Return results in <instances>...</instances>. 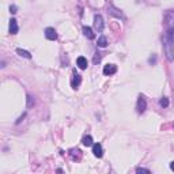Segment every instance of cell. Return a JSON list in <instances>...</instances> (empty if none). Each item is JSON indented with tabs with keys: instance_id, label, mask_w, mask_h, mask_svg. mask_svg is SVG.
<instances>
[{
	"instance_id": "6da1fadb",
	"label": "cell",
	"mask_w": 174,
	"mask_h": 174,
	"mask_svg": "<svg viewBox=\"0 0 174 174\" xmlns=\"http://www.w3.org/2000/svg\"><path fill=\"white\" fill-rule=\"evenodd\" d=\"M163 49H165L167 60L173 61L174 60V27L167 29L166 34L163 37Z\"/></svg>"
},
{
	"instance_id": "7a4b0ae2",
	"label": "cell",
	"mask_w": 174,
	"mask_h": 174,
	"mask_svg": "<svg viewBox=\"0 0 174 174\" xmlns=\"http://www.w3.org/2000/svg\"><path fill=\"white\" fill-rule=\"evenodd\" d=\"M94 27L98 33H102L103 32V27H105V23H103V19L101 15H97L94 16Z\"/></svg>"
},
{
	"instance_id": "3957f363",
	"label": "cell",
	"mask_w": 174,
	"mask_h": 174,
	"mask_svg": "<svg viewBox=\"0 0 174 174\" xmlns=\"http://www.w3.org/2000/svg\"><path fill=\"white\" fill-rule=\"evenodd\" d=\"M165 26L166 29L174 27V11H167L165 15Z\"/></svg>"
},
{
	"instance_id": "277c9868",
	"label": "cell",
	"mask_w": 174,
	"mask_h": 174,
	"mask_svg": "<svg viewBox=\"0 0 174 174\" xmlns=\"http://www.w3.org/2000/svg\"><path fill=\"white\" fill-rule=\"evenodd\" d=\"M116 72H117V67H116L114 64H106L103 67V75L110 76V75H114Z\"/></svg>"
},
{
	"instance_id": "5b68a950",
	"label": "cell",
	"mask_w": 174,
	"mask_h": 174,
	"mask_svg": "<svg viewBox=\"0 0 174 174\" xmlns=\"http://www.w3.org/2000/svg\"><path fill=\"white\" fill-rule=\"evenodd\" d=\"M93 154H94L97 158H102V156H103L102 146H101L99 143H95V144H93Z\"/></svg>"
},
{
	"instance_id": "8992f818",
	"label": "cell",
	"mask_w": 174,
	"mask_h": 174,
	"mask_svg": "<svg viewBox=\"0 0 174 174\" xmlns=\"http://www.w3.org/2000/svg\"><path fill=\"white\" fill-rule=\"evenodd\" d=\"M147 107V103H146V99L143 97H139L138 99V105H136V109H138V113H144Z\"/></svg>"
},
{
	"instance_id": "52a82bcc",
	"label": "cell",
	"mask_w": 174,
	"mask_h": 174,
	"mask_svg": "<svg viewBox=\"0 0 174 174\" xmlns=\"http://www.w3.org/2000/svg\"><path fill=\"white\" fill-rule=\"evenodd\" d=\"M45 37H46L48 40L55 41L56 38H57V33H56V30L53 27H48L46 30H45Z\"/></svg>"
},
{
	"instance_id": "ba28073f",
	"label": "cell",
	"mask_w": 174,
	"mask_h": 174,
	"mask_svg": "<svg viewBox=\"0 0 174 174\" xmlns=\"http://www.w3.org/2000/svg\"><path fill=\"white\" fill-rule=\"evenodd\" d=\"M83 34L88 38V40H94L95 38V33L93 32V29L88 27V26H84L83 27Z\"/></svg>"
},
{
	"instance_id": "9c48e42d",
	"label": "cell",
	"mask_w": 174,
	"mask_h": 174,
	"mask_svg": "<svg viewBox=\"0 0 174 174\" xmlns=\"http://www.w3.org/2000/svg\"><path fill=\"white\" fill-rule=\"evenodd\" d=\"M80 82H82V78H80L79 74H74V78H72V82H71V86L74 87V88H78L80 84Z\"/></svg>"
},
{
	"instance_id": "30bf717a",
	"label": "cell",
	"mask_w": 174,
	"mask_h": 174,
	"mask_svg": "<svg viewBox=\"0 0 174 174\" xmlns=\"http://www.w3.org/2000/svg\"><path fill=\"white\" fill-rule=\"evenodd\" d=\"M76 64H78V67H79L80 69H86V68H87V60H86V57H83V56L78 57V60H76Z\"/></svg>"
},
{
	"instance_id": "8fae6325",
	"label": "cell",
	"mask_w": 174,
	"mask_h": 174,
	"mask_svg": "<svg viewBox=\"0 0 174 174\" xmlns=\"http://www.w3.org/2000/svg\"><path fill=\"white\" fill-rule=\"evenodd\" d=\"M10 33L11 34H16L18 33V23H16L15 19L10 20Z\"/></svg>"
},
{
	"instance_id": "7c38bea8",
	"label": "cell",
	"mask_w": 174,
	"mask_h": 174,
	"mask_svg": "<svg viewBox=\"0 0 174 174\" xmlns=\"http://www.w3.org/2000/svg\"><path fill=\"white\" fill-rule=\"evenodd\" d=\"M109 12H110L112 15L117 16V18H121V19H124V15H123V14H121V12L119 11V10H117V8H114V7H113V6H110V7H109Z\"/></svg>"
},
{
	"instance_id": "4fadbf2b",
	"label": "cell",
	"mask_w": 174,
	"mask_h": 174,
	"mask_svg": "<svg viewBox=\"0 0 174 174\" xmlns=\"http://www.w3.org/2000/svg\"><path fill=\"white\" fill-rule=\"evenodd\" d=\"M16 53H18L20 57H25V59H32V55H30L27 51H23V49H16Z\"/></svg>"
},
{
	"instance_id": "5bb4252c",
	"label": "cell",
	"mask_w": 174,
	"mask_h": 174,
	"mask_svg": "<svg viewBox=\"0 0 174 174\" xmlns=\"http://www.w3.org/2000/svg\"><path fill=\"white\" fill-rule=\"evenodd\" d=\"M69 154H71L72 159H79L80 158V150H78V148H72V150H69Z\"/></svg>"
},
{
	"instance_id": "9a60e30c",
	"label": "cell",
	"mask_w": 174,
	"mask_h": 174,
	"mask_svg": "<svg viewBox=\"0 0 174 174\" xmlns=\"http://www.w3.org/2000/svg\"><path fill=\"white\" fill-rule=\"evenodd\" d=\"M83 144L86 147L93 146V144H94V143H93V138H91V136H84L83 138Z\"/></svg>"
},
{
	"instance_id": "2e32d148",
	"label": "cell",
	"mask_w": 174,
	"mask_h": 174,
	"mask_svg": "<svg viewBox=\"0 0 174 174\" xmlns=\"http://www.w3.org/2000/svg\"><path fill=\"white\" fill-rule=\"evenodd\" d=\"M98 46L99 48H106L107 46V40L105 38V37H99V40H98Z\"/></svg>"
},
{
	"instance_id": "e0dca14e",
	"label": "cell",
	"mask_w": 174,
	"mask_h": 174,
	"mask_svg": "<svg viewBox=\"0 0 174 174\" xmlns=\"http://www.w3.org/2000/svg\"><path fill=\"white\" fill-rule=\"evenodd\" d=\"M159 103H161V106L162 107H167L169 106V99H167L166 97H163V98L159 101Z\"/></svg>"
},
{
	"instance_id": "ac0fdd59",
	"label": "cell",
	"mask_w": 174,
	"mask_h": 174,
	"mask_svg": "<svg viewBox=\"0 0 174 174\" xmlns=\"http://www.w3.org/2000/svg\"><path fill=\"white\" fill-rule=\"evenodd\" d=\"M136 173H151L150 170H148V169H142V167H139V169H136Z\"/></svg>"
},
{
	"instance_id": "d6986e66",
	"label": "cell",
	"mask_w": 174,
	"mask_h": 174,
	"mask_svg": "<svg viewBox=\"0 0 174 174\" xmlns=\"http://www.w3.org/2000/svg\"><path fill=\"white\" fill-rule=\"evenodd\" d=\"M101 61V53H95V57H94V63H99Z\"/></svg>"
},
{
	"instance_id": "ffe728a7",
	"label": "cell",
	"mask_w": 174,
	"mask_h": 174,
	"mask_svg": "<svg viewBox=\"0 0 174 174\" xmlns=\"http://www.w3.org/2000/svg\"><path fill=\"white\" fill-rule=\"evenodd\" d=\"M16 10H18V8H16V6H11V7H10V12H11V14H15Z\"/></svg>"
},
{
	"instance_id": "44dd1931",
	"label": "cell",
	"mask_w": 174,
	"mask_h": 174,
	"mask_svg": "<svg viewBox=\"0 0 174 174\" xmlns=\"http://www.w3.org/2000/svg\"><path fill=\"white\" fill-rule=\"evenodd\" d=\"M27 101H29V103H27L29 106H32V103H34V101H32V97H30V95L27 97Z\"/></svg>"
},
{
	"instance_id": "7402d4cb",
	"label": "cell",
	"mask_w": 174,
	"mask_h": 174,
	"mask_svg": "<svg viewBox=\"0 0 174 174\" xmlns=\"http://www.w3.org/2000/svg\"><path fill=\"white\" fill-rule=\"evenodd\" d=\"M170 169L174 171V162H171V163H170Z\"/></svg>"
}]
</instances>
